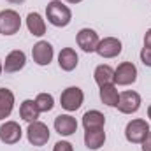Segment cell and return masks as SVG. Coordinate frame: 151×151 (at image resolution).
<instances>
[{
    "label": "cell",
    "instance_id": "obj_1",
    "mask_svg": "<svg viewBox=\"0 0 151 151\" xmlns=\"http://www.w3.org/2000/svg\"><path fill=\"white\" fill-rule=\"evenodd\" d=\"M46 18L47 21L56 27V28H63L70 23L72 19V11L62 2V0H51L46 5Z\"/></svg>",
    "mask_w": 151,
    "mask_h": 151
},
{
    "label": "cell",
    "instance_id": "obj_2",
    "mask_svg": "<svg viewBox=\"0 0 151 151\" xmlns=\"http://www.w3.org/2000/svg\"><path fill=\"white\" fill-rule=\"evenodd\" d=\"M150 125H148V121L146 119H132V121H128L127 123V127H125V137H127V141L128 142H132V144H141L144 139H146V135L150 134Z\"/></svg>",
    "mask_w": 151,
    "mask_h": 151
},
{
    "label": "cell",
    "instance_id": "obj_3",
    "mask_svg": "<svg viewBox=\"0 0 151 151\" xmlns=\"http://www.w3.org/2000/svg\"><path fill=\"white\" fill-rule=\"evenodd\" d=\"M83 102H84V93H83V90L77 88V86H69V88H65V90L62 91V95H60V104H62V107H63L65 111H69V113L77 111V109L83 106Z\"/></svg>",
    "mask_w": 151,
    "mask_h": 151
},
{
    "label": "cell",
    "instance_id": "obj_4",
    "mask_svg": "<svg viewBox=\"0 0 151 151\" xmlns=\"http://www.w3.org/2000/svg\"><path fill=\"white\" fill-rule=\"evenodd\" d=\"M21 28V18L16 11H0V35H14Z\"/></svg>",
    "mask_w": 151,
    "mask_h": 151
},
{
    "label": "cell",
    "instance_id": "obj_5",
    "mask_svg": "<svg viewBox=\"0 0 151 151\" xmlns=\"http://www.w3.org/2000/svg\"><path fill=\"white\" fill-rule=\"evenodd\" d=\"M27 137H28V142L32 146H44L49 141V128H47L46 123H42L39 119L32 121V123H28Z\"/></svg>",
    "mask_w": 151,
    "mask_h": 151
},
{
    "label": "cell",
    "instance_id": "obj_6",
    "mask_svg": "<svg viewBox=\"0 0 151 151\" xmlns=\"http://www.w3.org/2000/svg\"><path fill=\"white\" fill-rule=\"evenodd\" d=\"M137 81V67L132 62H123L114 69V84L128 86Z\"/></svg>",
    "mask_w": 151,
    "mask_h": 151
},
{
    "label": "cell",
    "instance_id": "obj_7",
    "mask_svg": "<svg viewBox=\"0 0 151 151\" xmlns=\"http://www.w3.org/2000/svg\"><path fill=\"white\" fill-rule=\"evenodd\" d=\"M118 111L123 114H134L139 111L141 107V95L137 91H123L119 93V100H118Z\"/></svg>",
    "mask_w": 151,
    "mask_h": 151
},
{
    "label": "cell",
    "instance_id": "obj_8",
    "mask_svg": "<svg viewBox=\"0 0 151 151\" xmlns=\"http://www.w3.org/2000/svg\"><path fill=\"white\" fill-rule=\"evenodd\" d=\"M53 56H55V49H53V46L47 40H39L37 44H34L32 58H34V62L37 65H40V67L49 65L53 62Z\"/></svg>",
    "mask_w": 151,
    "mask_h": 151
},
{
    "label": "cell",
    "instance_id": "obj_9",
    "mask_svg": "<svg viewBox=\"0 0 151 151\" xmlns=\"http://www.w3.org/2000/svg\"><path fill=\"white\" fill-rule=\"evenodd\" d=\"M121 49H123V44H121L119 39L104 37L100 42H99L95 53H97L100 58H116V56L121 53Z\"/></svg>",
    "mask_w": 151,
    "mask_h": 151
},
{
    "label": "cell",
    "instance_id": "obj_10",
    "mask_svg": "<svg viewBox=\"0 0 151 151\" xmlns=\"http://www.w3.org/2000/svg\"><path fill=\"white\" fill-rule=\"evenodd\" d=\"M77 46L84 51V53H95L100 39H99V34L93 30V28H81L77 32Z\"/></svg>",
    "mask_w": 151,
    "mask_h": 151
},
{
    "label": "cell",
    "instance_id": "obj_11",
    "mask_svg": "<svg viewBox=\"0 0 151 151\" xmlns=\"http://www.w3.org/2000/svg\"><path fill=\"white\" fill-rule=\"evenodd\" d=\"M23 130L16 121H5L0 127V141L4 144H16L21 141Z\"/></svg>",
    "mask_w": 151,
    "mask_h": 151
},
{
    "label": "cell",
    "instance_id": "obj_12",
    "mask_svg": "<svg viewBox=\"0 0 151 151\" xmlns=\"http://www.w3.org/2000/svg\"><path fill=\"white\" fill-rule=\"evenodd\" d=\"M25 65H27V55L21 49H14L5 56L4 70L7 74H14V72H19L21 69H25Z\"/></svg>",
    "mask_w": 151,
    "mask_h": 151
},
{
    "label": "cell",
    "instance_id": "obj_13",
    "mask_svg": "<svg viewBox=\"0 0 151 151\" xmlns=\"http://www.w3.org/2000/svg\"><path fill=\"white\" fill-rule=\"evenodd\" d=\"M55 130H56L60 135L69 137V135L76 134V130H77V121H76V118H72L70 114H60V116L55 118Z\"/></svg>",
    "mask_w": 151,
    "mask_h": 151
},
{
    "label": "cell",
    "instance_id": "obj_14",
    "mask_svg": "<svg viewBox=\"0 0 151 151\" xmlns=\"http://www.w3.org/2000/svg\"><path fill=\"white\" fill-rule=\"evenodd\" d=\"M79 63V56L72 47H63L58 55V65L65 72H72Z\"/></svg>",
    "mask_w": 151,
    "mask_h": 151
},
{
    "label": "cell",
    "instance_id": "obj_15",
    "mask_svg": "<svg viewBox=\"0 0 151 151\" xmlns=\"http://www.w3.org/2000/svg\"><path fill=\"white\" fill-rule=\"evenodd\" d=\"M104 125H106V116L97 109L86 111L84 116H83L84 130H99V128H104Z\"/></svg>",
    "mask_w": 151,
    "mask_h": 151
},
{
    "label": "cell",
    "instance_id": "obj_16",
    "mask_svg": "<svg viewBox=\"0 0 151 151\" xmlns=\"http://www.w3.org/2000/svg\"><path fill=\"white\" fill-rule=\"evenodd\" d=\"M14 109V93L7 88H0V119L9 118Z\"/></svg>",
    "mask_w": 151,
    "mask_h": 151
},
{
    "label": "cell",
    "instance_id": "obj_17",
    "mask_svg": "<svg viewBox=\"0 0 151 151\" xmlns=\"http://www.w3.org/2000/svg\"><path fill=\"white\" fill-rule=\"evenodd\" d=\"M27 28L32 35L42 37L46 34V21L42 19V16L39 12H30L27 16Z\"/></svg>",
    "mask_w": 151,
    "mask_h": 151
},
{
    "label": "cell",
    "instance_id": "obj_18",
    "mask_svg": "<svg viewBox=\"0 0 151 151\" xmlns=\"http://www.w3.org/2000/svg\"><path fill=\"white\" fill-rule=\"evenodd\" d=\"M106 142V132L104 128L99 130H86L84 132V144L88 150H99Z\"/></svg>",
    "mask_w": 151,
    "mask_h": 151
},
{
    "label": "cell",
    "instance_id": "obj_19",
    "mask_svg": "<svg viewBox=\"0 0 151 151\" xmlns=\"http://www.w3.org/2000/svg\"><path fill=\"white\" fill-rule=\"evenodd\" d=\"M95 77V83L102 88V86H107V84H114V69L111 65H99L93 72Z\"/></svg>",
    "mask_w": 151,
    "mask_h": 151
},
{
    "label": "cell",
    "instance_id": "obj_20",
    "mask_svg": "<svg viewBox=\"0 0 151 151\" xmlns=\"http://www.w3.org/2000/svg\"><path fill=\"white\" fill-rule=\"evenodd\" d=\"M39 114H40V111L37 109L35 100H30V99H28V100H23V104L19 106V116H21V119H25V121H28V123L37 121Z\"/></svg>",
    "mask_w": 151,
    "mask_h": 151
},
{
    "label": "cell",
    "instance_id": "obj_21",
    "mask_svg": "<svg viewBox=\"0 0 151 151\" xmlns=\"http://www.w3.org/2000/svg\"><path fill=\"white\" fill-rule=\"evenodd\" d=\"M100 100L106 106H109V107H116L118 106L119 91H118L116 84H107V86H102L100 88Z\"/></svg>",
    "mask_w": 151,
    "mask_h": 151
},
{
    "label": "cell",
    "instance_id": "obj_22",
    "mask_svg": "<svg viewBox=\"0 0 151 151\" xmlns=\"http://www.w3.org/2000/svg\"><path fill=\"white\" fill-rule=\"evenodd\" d=\"M35 104H37V109L40 113H49L55 107V99L51 93H39L35 97Z\"/></svg>",
    "mask_w": 151,
    "mask_h": 151
},
{
    "label": "cell",
    "instance_id": "obj_23",
    "mask_svg": "<svg viewBox=\"0 0 151 151\" xmlns=\"http://www.w3.org/2000/svg\"><path fill=\"white\" fill-rule=\"evenodd\" d=\"M141 62L146 67H151V47H142L141 49Z\"/></svg>",
    "mask_w": 151,
    "mask_h": 151
},
{
    "label": "cell",
    "instance_id": "obj_24",
    "mask_svg": "<svg viewBox=\"0 0 151 151\" xmlns=\"http://www.w3.org/2000/svg\"><path fill=\"white\" fill-rule=\"evenodd\" d=\"M53 151H74V148H72V144L67 142V141H58V142L55 144Z\"/></svg>",
    "mask_w": 151,
    "mask_h": 151
},
{
    "label": "cell",
    "instance_id": "obj_25",
    "mask_svg": "<svg viewBox=\"0 0 151 151\" xmlns=\"http://www.w3.org/2000/svg\"><path fill=\"white\" fill-rule=\"evenodd\" d=\"M141 144H142V151H151V132L146 135V139Z\"/></svg>",
    "mask_w": 151,
    "mask_h": 151
},
{
    "label": "cell",
    "instance_id": "obj_26",
    "mask_svg": "<svg viewBox=\"0 0 151 151\" xmlns=\"http://www.w3.org/2000/svg\"><path fill=\"white\" fill-rule=\"evenodd\" d=\"M144 47H151V28L144 34Z\"/></svg>",
    "mask_w": 151,
    "mask_h": 151
},
{
    "label": "cell",
    "instance_id": "obj_27",
    "mask_svg": "<svg viewBox=\"0 0 151 151\" xmlns=\"http://www.w3.org/2000/svg\"><path fill=\"white\" fill-rule=\"evenodd\" d=\"M7 2H11V4H16V5H18V4H23L25 0H7Z\"/></svg>",
    "mask_w": 151,
    "mask_h": 151
},
{
    "label": "cell",
    "instance_id": "obj_28",
    "mask_svg": "<svg viewBox=\"0 0 151 151\" xmlns=\"http://www.w3.org/2000/svg\"><path fill=\"white\" fill-rule=\"evenodd\" d=\"M69 4H79V2H83V0H67Z\"/></svg>",
    "mask_w": 151,
    "mask_h": 151
},
{
    "label": "cell",
    "instance_id": "obj_29",
    "mask_svg": "<svg viewBox=\"0 0 151 151\" xmlns=\"http://www.w3.org/2000/svg\"><path fill=\"white\" fill-rule=\"evenodd\" d=\"M4 72V63H2V60H0V74Z\"/></svg>",
    "mask_w": 151,
    "mask_h": 151
},
{
    "label": "cell",
    "instance_id": "obj_30",
    "mask_svg": "<svg viewBox=\"0 0 151 151\" xmlns=\"http://www.w3.org/2000/svg\"><path fill=\"white\" fill-rule=\"evenodd\" d=\"M148 118H150V119H151V106H150V107H148Z\"/></svg>",
    "mask_w": 151,
    "mask_h": 151
}]
</instances>
